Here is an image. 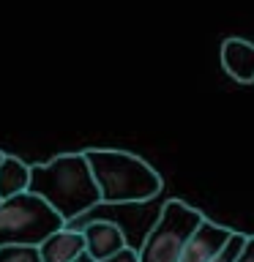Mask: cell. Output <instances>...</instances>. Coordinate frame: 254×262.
<instances>
[{
	"instance_id": "cell-15",
	"label": "cell",
	"mask_w": 254,
	"mask_h": 262,
	"mask_svg": "<svg viewBox=\"0 0 254 262\" xmlns=\"http://www.w3.org/2000/svg\"><path fill=\"white\" fill-rule=\"evenodd\" d=\"M0 159H3V153H0Z\"/></svg>"
},
{
	"instance_id": "cell-11",
	"label": "cell",
	"mask_w": 254,
	"mask_h": 262,
	"mask_svg": "<svg viewBox=\"0 0 254 262\" xmlns=\"http://www.w3.org/2000/svg\"><path fill=\"white\" fill-rule=\"evenodd\" d=\"M243 243H246V235L232 232V235H229V241L224 243V249H221L210 262H235V257H238V254H241V249H243Z\"/></svg>"
},
{
	"instance_id": "cell-3",
	"label": "cell",
	"mask_w": 254,
	"mask_h": 262,
	"mask_svg": "<svg viewBox=\"0 0 254 262\" xmlns=\"http://www.w3.org/2000/svg\"><path fill=\"white\" fill-rule=\"evenodd\" d=\"M66 221L30 191L0 200V246H41Z\"/></svg>"
},
{
	"instance_id": "cell-2",
	"label": "cell",
	"mask_w": 254,
	"mask_h": 262,
	"mask_svg": "<svg viewBox=\"0 0 254 262\" xmlns=\"http://www.w3.org/2000/svg\"><path fill=\"white\" fill-rule=\"evenodd\" d=\"M88 167L107 205L147 202L161 191V175L147 161L126 150H85Z\"/></svg>"
},
{
	"instance_id": "cell-12",
	"label": "cell",
	"mask_w": 254,
	"mask_h": 262,
	"mask_svg": "<svg viewBox=\"0 0 254 262\" xmlns=\"http://www.w3.org/2000/svg\"><path fill=\"white\" fill-rule=\"evenodd\" d=\"M101 262H139V254L131 249V246H123L120 251H115L112 257H107V259H101Z\"/></svg>"
},
{
	"instance_id": "cell-1",
	"label": "cell",
	"mask_w": 254,
	"mask_h": 262,
	"mask_svg": "<svg viewBox=\"0 0 254 262\" xmlns=\"http://www.w3.org/2000/svg\"><path fill=\"white\" fill-rule=\"evenodd\" d=\"M28 191L41 196L66 224L101 202L85 153H60L52 161L30 167Z\"/></svg>"
},
{
	"instance_id": "cell-8",
	"label": "cell",
	"mask_w": 254,
	"mask_h": 262,
	"mask_svg": "<svg viewBox=\"0 0 254 262\" xmlns=\"http://www.w3.org/2000/svg\"><path fill=\"white\" fill-rule=\"evenodd\" d=\"M85 251V237L82 229H71L69 224L52 232L44 243L38 246L41 262H71L77 254Z\"/></svg>"
},
{
	"instance_id": "cell-9",
	"label": "cell",
	"mask_w": 254,
	"mask_h": 262,
	"mask_svg": "<svg viewBox=\"0 0 254 262\" xmlns=\"http://www.w3.org/2000/svg\"><path fill=\"white\" fill-rule=\"evenodd\" d=\"M28 183H30V167L16 156L3 153V159H0V200L28 191Z\"/></svg>"
},
{
	"instance_id": "cell-4",
	"label": "cell",
	"mask_w": 254,
	"mask_h": 262,
	"mask_svg": "<svg viewBox=\"0 0 254 262\" xmlns=\"http://www.w3.org/2000/svg\"><path fill=\"white\" fill-rule=\"evenodd\" d=\"M202 213L186 205L183 200H170L156 219L153 229L147 232L142 249H139V262H175L183 251L186 241L194 235V229L202 224Z\"/></svg>"
},
{
	"instance_id": "cell-6",
	"label": "cell",
	"mask_w": 254,
	"mask_h": 262,
	"mask_svg": "<svg viewBox=\"0 0 254 262\" xmlns=\"http://www.w3.org/2000/svg\"><path fill=\"white\" fill-rule=\"evenodd\" d=\"M82 237H85V251L96 262L112 257L115 251H120L123 246H129L123 229L115 224V221H101V219L88 221L85 229H82Z\"/></svg>"
},
{
	"instance_id": "cell-7",
	"label": "cell",
	"mask_w": 254,
	"mask_h": 262,
	"mask_svg": "<svg viewBox=\"0 0 254 262\" xmlns=\"http://www.w3.org/2000/svg\"><path fill=\"white\" fill-rule=\"evenodd\" d=\"M221 66L241 85L254 82V44L246 38H227L221 44Z\"/></svg>"
},
{
	"instance_id": "cell-5",
	"label": "cell",
	"mask_w": 254,
	"mask_h": 262,
	"mask_svg": "<svg viewBox=\"0 0 254 262\" xmlns=\"http://www.w3.org/2000/svg\"><path fill=\"white\" fill-rule=\"evenodd\" d=\"M229 235H232V229L202 219V224L197 227L194 235L186 241L183 251L178 254L175 262H210L221 249H224V243L229 241Z\"/></svg>"
},
{
	"instance_id": "cell-14",
	"label": "cell",
	"mask_w": 254,
	"mask_h": 262,
	"mask_svg": "<svg viewBox=\"0 0 254 262\" xmlns=\"http://www.w3.org/2000/svg\"><path fill=\"white\" fill-rule=\"evenodd\" d=\"M71 262H96V259H93V257H90V254H88V251H82V254H77V257H74Z\"/></svg>"
},
{
	"instance_id": "cell-10",
	"label": "cell",
	"mask_w": 254,
	"mask_h": 262,
	"mask_svg": "<svg viewBox=\"0 0 254 262\" xmlns=\"http://www.w3.org/2000/svg\"><path fill=\"white\" fill-rule=\"evenodd\" d=\"M0 262H41L38 246H0Z\"/></svg>"
},
{
	"instance_id": "cell-13",
	"label": "cell",
	"mask_w": 254,
	"mask_h": 262,
	"mask_svg": "<svg viewBox=\"0 0 254 262\" xmlns=\"http://www.w3.org/2000/svg\"><path fill=\"white\" fill-rule=\"evenodd\" d=\"M235 262H254V235H246V243L241 254L235 257Z\"/></svg>"
}]
</instances>
